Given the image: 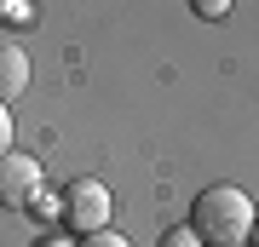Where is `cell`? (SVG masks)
I'll return each instance as SVG.
<instances>
[{
  "mask_svg": "<svg viewBox=\"0 0 259 247\" xmlns=\"http://www.w3.org/2000/svg\"><path fill=\"white\" fill-rule=\"evenodd\" d=\"M253 195L236 190V184H213L190 202V230L202 247H248V230H253Z\"/></svg>",
  "mask_w": 259,
  "mask_h": 247,
  "instance_id": "obj_1",
  "label": "cell"
},
{
  "mask_svg": "<svg viewBox=\"0 0 259 247\" xmlns=\"http://www.w3.org/2000/svg\"><path fill=\"white\" fill-rule=\"evenodd\" d=\"M40 247H69V241H40Z\"/></svg>",
  "mask_w": 259,
  "mask_h": 247,
  "instance_id": "obj_11",
  "label": "cell"
},
{
  "mask_svg": "<svg viewBox=\"0 0 259 247\" xmlns=\"http://www.w3.org/2000/svg\"><path fill=\"white\" fill-rule=\"evenodd\" d=\"M231 6H236V0H190V12H196V18H207V23L231 18Z\"/></svg>",
  "mask_w": 259,
  "mask_h": 247,
  "instance_id": "obj_5",
  "label": "cell"
},
{
  "mask_svg": "<svg viewBox=\"0 0 259 247\" xmlns=\"http://www.w3.org/2000/svg\"><path fill=\"white\" fill-rule=\"evenodd\" d=\"M58 207H64V195H47V190L29 202V213H35V219H47V213H58Z\"/></svg>",
  "mask_w": 259,
  "mask_h": 247,
  "instance_id": "obj_8",
  "label": "cell"
},
{
  "mask_svg": "<svg viewBox=\"0 0 259 247\" xmlns=\"http://www.w3.org/2000/svg\"><path fill=\"white\" fill-rule=\"evenodd\" d=\"M35 195H40V161L6 150V156H0V207H6V213H23Z\"/></svg>",
  "mask_w": 259,
  "mask_h": 247,
  "instance_id": "obj_3",
  "label": "cell"
},
{
  "mask_svg": "<svg viewBox=\"0 0 259 247\" xmlns=\"http://www.w3.org/2000/svg\"><path fill=\"white\" fill-rule=\"evenodd\" d=\"M6 150H12V110L0 104V156H6Z\"/></svg>",
  "mask_w": 259,
  "mask_h": 247,
  "instance_id": "obj_9",
  "label": "cell"
},
{
  "mask_svg": "<svg viewBox=\"0 0 259 247\" xmlns=\"http://www.w3.org/2000/svg\"><path fill=\"white\" fill-rule=\"evenodd\" d=\"M161 247H202V241H196L190 224H179V230H167V236H161Z\"/></svg>",
  "mask_w": 259,
  "mask_h": 247,
  "instance_id": "obj_7",
  "label": "cell"
},
{
  "mask_svg": "<svg viewBox=\"0 0 259 247\" xmlns=\"http://www.w3.org/2000/svg\"><path fill=\"white\" fill-rule=\"evenodd\" d=\"M75 247H133L127 236H115V230H93V236H81Z\"/></svg>",
  "mask_w": 259,
  "mask_h": 247,
  "instance_id": "obj_6",
  "label": "cell"
},
{
  "mask_svg": "<svg viewBox=\"0 0 259 247\" xmlns=\"http://www.w3.org/2000/svg\"><path fill=\"white\" fill-rule=\"evenodd\" d=\"M248 247H259V219H253V230H248Z\"/></svg>",
  "mask_w": 259,
  "mask_h": 247,
  "instance_id": "obj_10",
  "label": "cell"
},
{
  "mask_svg": "<svg viewBox=\"0 0 259 247\" xmlns=\"http://www.w3.org/2000/svg\"><path fill=\"white\" fill-rule=\"evenodd\" d=\"M110 213H115V195L104 190L98 178H75L64 190V219L81 230V236H93V230H110Z\"/></svg>",
  "mask_w": 259,
  "mask_h": 247,
  "instance_id": "obj_2",
  "label": "cell"
},
{
  "mask_svg": "<svg viewBox=\"0 0 259 247\" xmlns=\"http://www.w3.org/2000/svg\"><path fill=\"white\" fill-rule=\"evenodd\" d=\"M29 81H35V69H29V52H23V46H0V104L23 98Z\"/></svg>",
  "mask_w": 259,
  "mask_h": 247,
  "instance_id": "obj_4",
  "label": "cell"
}]
</instances>
